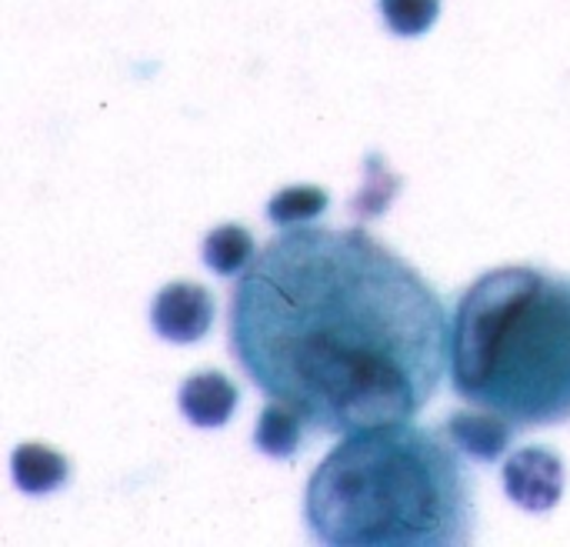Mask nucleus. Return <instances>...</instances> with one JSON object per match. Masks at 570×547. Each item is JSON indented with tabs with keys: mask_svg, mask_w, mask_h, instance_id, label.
Segmentation results:
<instances>
[{
	"mask_svg": "<svg viewBox=\"0 0 570 547\" xmlns=\"http://www.w3.org/2000/svg\"><path fill=\"white\" fill-rule=\"evenodd\" d=\"M304 518L317 541L468 545L474 491L454 445L407 421L347 434L311 475Z\"/></svg>",
	"mask_w": 570,
	"mask_h": 547,
	"instance_id": "f03ea898",
	"label": "nucleus"
},
{
	"mask_svg": "<svg viewBox=\"0 0 570 547\" xmlns=\"http://www.w3.org/2000/svg\"><path fill=\"white\" fill-rule=\"evenodd\" d=\"M448 331L428 277L364 231L277 234L230 304L247 378L337 438L417 418L444 378Z\"/></svg>",
	"mask_w": 570,
	"mask_h": 547,
	"instance_id": "f257e3e1",
	"label": "nucleus"
},
{
	"mask_svg": "<svg viewBox=\"0 0 570 547\" xmlns=\"http://www.w3.org/2000/svg\"><path fill=\"white\" fill-rule=\"evenodd\" d=\"M381 13L397 37H421L434 27L441 0H381Z\"/></svg>",
	"mask_w": 570,
	"mask_h": 547,
	"instance_id": "f8f14e48",
	"label": "nucleus"
},
{
	"mask_svg": "<svg viewBox=\"0 0 570 547\" xmlns=\"http://www.w3.org/2000/svg\"><path fill=\"white\" fill-rule=\"evenodd\" d=\"M150 321L160 338H167L174 344H194L214 324V297L200 284H187V281L167 284L154 297Z\"/></svg>",
	"mask_w": 570,
	"mask_h": 547,
	"instance_id": "39448f33",
	"label": "nucleus"
},
{
	"mask_svg": "<svg viewBox=\"0 0 570 547\" xmlns=\"http://www.w3.org/2000/svg\"><path fill=\"white\" fill-rule=\"evenodd\" d=\"M454 391L518 428L570 421V277L514 264L481 274L448 331Z\"/></svg>",
	"mask_w": 570,
	"mask_h": 547,
	"instance_id": "7ed1b4c3",
	"label": "nucleus"
},
{
	"mask_svg": "<svg viewBox=\"0 0 570 547\" xmlns=\"http://www.w3.org/2000/svg\"><path fill=\"white\" fill-rule=\"evenodd\" d=\"M504 491L531 515L551 511L564 495V461L548 448H524L504 465Z\"/></svg>",
	"mask_w": 570,
	"mask_h": 547,
	"instance_id": "20e7f679",
	"label": "nucleus"
},
{
	"mask_svg": "<svg viewBox=\"0 0 570 547\" xmlns=\"http://www.w3.org/2000/svg\"><path fill=\"white\" fill-rule=\"evenodd\" d=\"M304 418L287 408V404H267L257 418V431L254 441L264 455L271 458H294L301 451V438H304Z\"/></svg>",
	"mask_w": 570,
	"mask_h": 547,
	"instance_id": "1a4fd4ad",
	"label": "nucleus"
},
{
	"mask_svg": "<svg viewBox=\"0 0 570 547\" xmlns=\"http://www.w3.org/2000/svg\"><path fill=\"white\" fill-rule=\"evenodd\" d=\"M13 481L27 495H50L67 485L70 465L63 455L43 448V445H20L13 451Z\"/></svg>",
	"mask_w": 570,
	"mask_h": 547,
	"instance_id": "6e6552de",
	"label": "nucleus"
},
{
	"mask_svg": "<svg viewBox=\"0 0 570 547\" xmlns=\"http://www.w3.org/2000/svg\"><path fill=\"white\" fill-rule=\"evenodd\" d=\"M331 197L324 187H311V184H301V187H284L271 197L267 204V217L281 227H301V224H311L317 221L324 211H327Z\"/></svg>",
	"mask_w": 570,
	"mask_h": 547,
	"instance_id": "9b49d317",
	"label": "nucleus"
},
{
	"mask_svg": "<svg viewBox=\"0 0 570 547\" xmlns=\"http://www.w3.org/2000/svg\"><path fill=\"white\" fill-rule=\"evenodd\" d=\"M514 421L494 414V411H461L454 414L448 424H444V438L461 451L468 455L471 461H481V465H491L498 461L511 441H514Z\"/></svg>",
	"mask_w": 570,
	"mask_h": 547,
	"instance_id": "423d86ee",
	"label": "nucleus"
},
{
	"mask_svg": "<svg viewBox=\"0 0 570 547\" xmlns=\"http://www.w3.org/2000/svg\"><path fill=\"white\" fill-rule=\"evenodd\" d=\"M254 251L257 247H254L250 231H244L240 224H224V227L207 234V241H204V264L214 274H220V277H234L244 267H250V261L257 257Z\"/></svg>",
	"mask_w": 570,
	"mask_h": 547,
	"instance_id": "9d476101",
	"label": "nucleus"
},
{
	"mask_svg": "<svg viewBox=\"0 0 570 547\" xmlns=\"http://www.w3.org/2000/svg\"><path fill=\"white\" fill-rule=\"evenodd\" d=\"M234 408H237V388L224 374H217V371L194 374L180 388V411L197 428H220V424H227Z\"/></svg>",
	"mask_w": 570,
	"mask_h": 547,
	"instance_id": "0eeeda50",
	"label": "nucleus"
}]
</instances>
